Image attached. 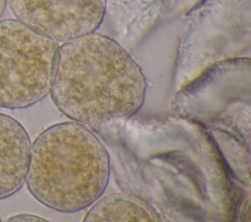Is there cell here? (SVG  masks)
<instances>
[{
	"instance_id": "7a4b0ae2",
	"label": "cell",
	"mask_w": 251,
	"mask_h": 222,
	"mask_svg": "<svg viewBox=\"0 0 251 222\" xmlns=\"http://www.w3.org/2000/svg\"><path fill=\"white\" fill-rule=\"evenodd\" d=\"M109 178V154L84 124H53L30 145L25 182L32 197L51 209L76 212L89 207L102 196Z\"/></svg>"
},
{
	"instance_id": "5b68a950",
	"label": "cell",
	"mask_w": 251,
	"mask_h": 222,
	"mask_svg": "<svg viewBox=\"0 0 251 222\" xmlns=\"http://www.w3.org/2000/svg\"><path fill=\"white\" fill-rule=\"evenodd\" d=\"M30 145L24 126L0 112V200L14 195L24 185Z\"/></svg>"
},
{
	"instance_id": "277c9868",
	"label": "cell",
	"mask_w": 251,
	"mask_h": 222,
	"mask_svg": "<svg viewBox=\"0 0 251 222\" xmlns=\"http://www.w3.org/2000/svg\"><path fill=\"white\" fill-rule=\"evenodd\" d=\"M16 20L63 43L101 25L107 0H6Z\"/></svg>"
},
{
	"instance_id": "3957f363",
	"label": "cell",
	"mask_w": 251,
	"mask_h": 222,
	"mask_svg": "<svg viewBox=\"0 0 251 222\" xmlns=\"http://www.w3.org/2000/svg\"><path fill=\"white\" fill-rule=\"evenodd\" d=\"M58 47L18 20L0 21V107L25 109L49 94Z\"/></svg>"
},
{
	"instance_id": "8992f818",
	"label": "cell",
	"mask_w": 251,
	"mask_h": 222,
	"mask_svg": "<svg viewBox=\"0 0 251 222\" xmlns=\"http://www.w3.org/2000/svg\"><path fill=\"white\" fill-rule=\"evenodd\" d=\"M83 221L87 222H157L159 215L147 204L125 194L100 197L90 206Z\"/></svg>"
},
{
	"instance_id": "52a82bcc",
	"label": "cell",
	"mask_w": 251,
	"mask_h": 222,
	"mask_svg": "<svg viewBox=\"0 0 251 222\" xmlns=\"http://www.w3.org/2000/svg\"><path fill=\"white\" fill-rule=\"evenodd\" d=\"M8 221H41V222H47L48 220L34 214L29 213H19L16 215L11 216Z\"/></svg>"
},
{
	"instance_id": "6da1fadb",
	"label": "cell",
	"mask_w": 251,
	"mask_h": 222,
	"mask_svg": "<svg viewBox=\"0 0 251 222\" xmlns=\"http://www.w3.org/2000/svg\"><path fill=\"white\" fill-rule=\"evenodd\" d=\"M49 94L71 120L96 126L134 115L146 80L121 44L94 31L59 44Z\"/></svg>"
},
{
	"instance_id": "ba28073f",
	"label": "cell",
	"mask_w": 251,
	"mask_h": 222,
	"mask_svg": "<svg viewBox=\"0 0 251 222\" xmlns=\"http://www.w3.org/2000/svg\"><path fill=\"white\" fill-rule=\"evenodd\" d=\"M6 0H0V18L2 17L4 11H5V7H6Z\"/></svg>"
}]
</instances>
